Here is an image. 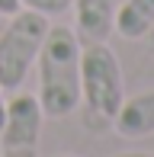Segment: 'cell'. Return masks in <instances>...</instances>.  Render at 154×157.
Returning a JSON list of instances; mask_svg holds the SVG:
<instances>
[{"label":"cell","mask_w":154,"mask_h":157,"mask_svg":"<svg viewBox=\"0 0 154 157\" xmlns=\"http://www.w3.org/2000/svg\"><path fill=\"white\" fill-rule=\"evenodd\" d=\"M113 128H116V135H122L129 141L151 138L154 135V90L125 96L113 119Z\"/></svg>","instance_id":"5b68a950"},{"label":"cell","mask_w":154,"mask_h":157,"mask_svg":"<svg viewBox=\"0 0 154 157\" xmlns=\"http://www.w3.org/2000/svg\"><path fill=\"white\" fill-rule=\"evenodd\" d=\"M154 26V0H122V6H116V32L122 39L135 42L144 39Z\"/></svg>","instance_id":"52a82bcc"},{"label":"cell","mask_w":154,"mask_h":157,"mask_svg":"<svg viewBox=\"0 0 154 157\" xmlns=\"http://www.w3.org/2000/svg\"><path fill=\"white\" fill-rule=\"evenodd\" d=\"M125 99L122 64L106 42H93L80 52V109L90 128H113Z\"/></svg>","instance_id":"7a4b0ae2"},{"label":"cell","mask_w":154,"mask_h":157,"mask_svg":"<svg viewBox=\"0 0 154 157\" xmlns=\"http://www.w3.org/2000/svg\"><path fill=\"white\" fill-rule=\"evenodd\" d=\"M16 10H23L19 0H0V16H13Z\"/></svg>","instance_id":"9c48e42d"},{"label":"cell","mask_w":154,"mask_h":157,"mask_svg":"<svg viewBox=\"0 0 154 157\" xmlns=\"http://www.w3.org/2000/svg\"><path fill=\"white\" fill-rule=\"evenodd\" d=\"M144 39H148V42H151V48H154V26H151V32L144 35Z\"/></svg>","instance_id":"7c38bea8"},{"label":"cell","mask_w":154,"mask_h":157,"mask_svg":"<svg viewBox=\"0 0 154 157\" xmlns=\"http://www.w3.org/2000/svg\"><path fill=\"white\" fill-rule=\"evenodd\" d=\"M77 13V39L87 45L106 42L109 32H116V0H74Z\"/></svg>","instance_id":"8992f818"},{"label":"cell","mask_w":154,"mask_h":157,"mask_svg":"<svg viewBox=\"0 0 154 157\" xmlns=\"http://www.w3.org/2000/svg\"><path fill=\"white\" fill-rule=\"evenodd\" d=\"M113 157H154L148 151H122V154H113Z\"/></svg>","instance_id":"8fae6325"},{"label":"cell","mask_w":154,"mask_h":157,"mask_svg":"<svg viewBox=\"0 0 154 157\" xmlns=\"http://www.w3.org/2000/svg\"><path fill=\"white\" fill-rule=\"evenodd\" d=\"M48 26H52L48 16L36 10H16L13 16H6L3 29H0V87H3V93L23 90L26 77L42 52Z\"/></svg>","instance_id":"3957f363"},{"label":"cell","mask_w":154,"mask_h":157,"mask_svg":"<svg viewBox=\"0 0 154 157\" xmlns=\"http://www.w3.org/2000/svg\"><path fill=\"white\" fill-rule=\"evenodd\" d=\"M74 0H19V6L23 10H36V13H42V16H61V13L71 6Z\"/></svg>","instance_id":"ba28073f"},{"label":"cell","mask_w":154,"mask_h":157,"mask_svg":"<svg viewBox=\"0 0 154 157\" xmlns=\"http://www.w3.org/2000/svg\"><path fill=\"white\" fill-rule=\"evenodd\" d=\"M3 116H6V93L0 87V128H3Z\"/></svg>","instance_id":"30bf717a"},{"label":"cell","mask_w":154,"mask_h":157,"mask_svg":"<svg viewBox=\"0 0 154 157\" xmlns=\"http://www.w3.org/2000/svg\"><path fill=\"white\" fill-rule=\"evenodd\" d=\"M42 112L39 96L32 93H10L6 96V116H3V128H0V151L13 154V157H32L42 135Z\"/></svg>","instance_id":"277c9868"},{"label":"cell","mask_w":154,"mask_h":157,"mask_svg":"<svg viewBox=\"0 0 154 157\" xmlns=\"http://www.w3.org/2000/svg\"><path fill=\"white\" fill-rule=\"evenodd\" d=\"M3 23H6V16H0V29H3Z\"/></svg>","instance_id":"5bb4252c"},{"label":"cell","mask_w":154,"mask_h":157,"mask_svg":"<svg viewBox=\"0 0 154 157\" xmlns=\"http://www.w3.org/2000/svg\"><path fill=\"white\" fill-rule=\"evenodd\" d=\"M80 39L71 26H48L39 52V103L52 119H67L80 109Z\"/></svg>","instance_id":"6da1fadb"},{"label":"cell","mask_w":154,"mask_h":157,"mask_svg":"<svg viewBox=\"0 0 154 157\" xmlns=\"http://www.w3.org/2000/svg\"><path fill=\"white\" fill-rule=\"evenodd\" d=\"M0 154H3V151H0Z\"/></svg>","instance_id":"9a60e30c"},{"label":"cell","mask_w":154,"mask_h":157,"mask_svg":"<svg viewBox=\"0 0 154 157\" xmlns=\"http://www.w3.org/2000/svg\"><path fill=\"white\" fill-rule=\"evenodd\" d=\"M55 157H77V154H55Z\"/></svg>","instance_id":"4fadbf2b"}]
</instances>
